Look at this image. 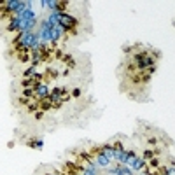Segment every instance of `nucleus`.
I'll list each match as a JSON object with an SVG mask.
<instances>
[{
    "label": "nucleus",
    "instance_id": "7",
    "mask_svg": "<svg viewBox=\"0 0 175 175\" xmlns=\"http://www.w3.org/2000/svg\"><path fill=\"white\" fill-rule=\"evenodd\" d=\"M159 173H161V175H175V166H170V165L163 166V165H161Z\"/></svg>",
    "mask_w": 175,
    "mask_h": 175
},
{
    "label": "nucleus",
    "instance_id": "10",
    "mask_svg": "<svg viewBox=\"0 0 175 175\" xmlns=\"http://www.w3.org/2000/svg\"><path fill=\"white\" fill-rule=\"evenodd\" d=\"M154 156H156V151H152V149H145V151L142 152V158H144L145 161H151Z\"/></svg>",
    "mask_w": 175,
    "mask_h": 175
},
{
    "label": "nucleus",
    "instance_id": "13",
    "mask_svg": "<svg viewBox=\"0 0 175 175\" xmlns=\"http://www.w3.org/2000/svg\"><path fill=\"white\" fill-rule=\"evenodd\" d=\"M39 4L42 5V9H47V0H40Z\"/></svg>",
    "mask_w": 175,
    "mask_h": 175
},
{
    "label": "nucleus",
    "instance_id": "8",
    "mask_svg": "<svg viewBox=\"0 0 175 175\" xmlns=\"http://www.w3.org/2000/svg\"><path fill=\"white\" fill-rule=\"evenodd\" d=\"M35 74H37V67H33V65H30L25 72H23V77L25 79H30V77H33Z\"/></svg>",
    "mask_w": 175,
    "mask_h": 175
},
{
    "label": "nucleus",
    "instance_id": "4",
    "mask_svg": "<svg viewBox=\"0 0 175 175\" xmlns=\"http://www.w3.org/2000/svg\"><path fill=\"white\" fill-rule=\"evenodd\" d=\"M93 152H100V154H105V156H109L112 161H114V156H116V149H114V144H102V145H98L93 149Z\"/></svg>",
    "mask_w": 175,
    "mask_h": 175
},
{
    "label": "nucleus",
    "instance_id": "5",
    "mask_svg": "<svg viewBox=\"0 0 175 175\" xmlns=\"http://www.w3.org/2000/svg\"><path fill=\"white\" fill-rule=\"evenodd\" d=\"M91 152V151H89ZM93 154V159H95V163H96V166L98 168H107L110 166V163H112V159L109 158V156H105V154H100V152H91Z\"/></svg>",
    "mask_w": 175,
    "mask_h": 175
},
{
    "label": "nucleus",
    "instance_id": "14",
    "mask_svg": "<svg viewBox=\"0 0 175 175\" xmlns=\"http://www.w3.org/2000/svg\"><path fill=\"white\" fill-rule=\"evenodd\" d=\"M46 175H63V172H47Z\"/></svg>",
    "mask_w": 175,
    "mask_h": 175
},
{
    "label": "nucleus",
    "instance_id": "3",
    "mask_svg": "<svg viewBox=\"0 0 175 175\" xmlns=\"http://www.w3.org/2000/svg\"><path fill=\"white\" fill-rule=\"evenodd\" d=\"M128 166L131 168L133 172H144V170L147 168V161L144 159L142 156H135V158H131V159H130Z\"/></svg>",
    "mask_w": 175,
    "mask_h": 175
},
{
    "label": "nucleus",
    "instance_id": "2",
    "mask_svg": "<svg viewBox=\"0 0 175 175\" xmlns=\"http://www.w3.org/2000/svg\"><path fill=\"white\" fill-rule=\"evenodd\" d=\"M51 89H53V88H49L47 81H44V82H39L37 86H35V98H37L39 102L46 100V98H49V95H51Z\"/></svg>",
    "mask_w": 175,
    "mask_h": 175
},
{
    "label": "nucleus",
    "instance_id": "12",
    "mask_svg": "<svg viewBox=\"0 0 175 175\" xmlns=\"http://www.w3.org/2000/svg\"><path fill=\"white\" fill-rule=\"evenodd\" d=\"M42 116H44V110H39V112H35L33 114L35 119H42Z\"/></svg>",
    "mask_w": 175,
    "mask_h": 175
},
{
    "label": "nucleus",
    "instance_id": "1",
    "mask_svg": "<svg viewBox=\"0 0 175 175\" xmlns=\"http://www.w3.org/2000/svg\"><path fill=\"white\" fill-rule=\"evenodd\" d=\"M60 26H61L67 33H77L79 19H77L75 16L68 14V12H61V18H60Z\"/></svg>",
    "mask_w": 175,
    "mask_h": 175
},
{
    "label": "nucleus",
    "instance_id": "11",
    "mask_svg": "<svg viewBox=\"0 0 175 175\" xmlns=\"http://www.w3.org/2000/svg\"><path fill=\"white\" fill-rule=\"evenodd\" d=\"M70 95H72L74 98H79L81 95H82V91H81V88H74V89L70 91Z\"/></svg>",
    "mask_w": 175,
    "mask_h": 175
},
{
    "label": "nucleus",
    "instance_id": "6",
    "mask_svg": "<svg viewBox=\"0 0 175 175\" xmlns=\"http://www.w3.org/2000/svg\"><path fill=\"white\" fill-rule=\"evenodd\" d=\"M147 168H151V170H159L161 168V159L158 156H154L151 161H147Z\"/></svg>",
    "mask_w": 175,
    "mask_h": 175
},
{
    "label": "nucleus",
    "instance_id": "9",
    "mask_svg": "<svg viewBox=\"0 0 175 175\" xmlns=\"http://www.w3.org/2000/svg\"><path fill=\"white\" fill-rule=\"evenodd\" d=\"M51 109H53V102H51L49 98H46V100H42L40 102V110L47 112V110H51Z\"/></svg>",
    "mask_w": 175,
    "mask_h": 175
}]
</instances>
